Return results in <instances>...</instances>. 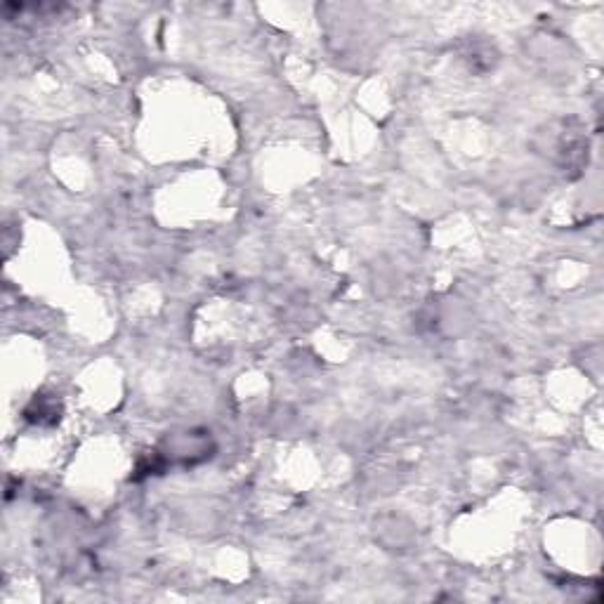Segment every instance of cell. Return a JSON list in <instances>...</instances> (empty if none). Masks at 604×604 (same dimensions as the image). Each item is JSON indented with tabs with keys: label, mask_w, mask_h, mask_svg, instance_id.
I'll return each instance as SVG.
<instances>
[{
	"label": "cell",
	"mask_w": 604,
	"mask_h": 604,
	"mask_svg": "<svg viewBox=\"0 0 604 604\" xmlns=\"http://www.w3.org/2000/svg\"><path fill=\"white\" fill-rule=\"evenodd\" d=\"M59 413H62V409H59L57 399L38 395V397H34V402L26 406L24 416H26V420H29V423L55 425L59 420Z\"/></svg>",
	"instance_id": "obj_2"
},
{
	"label": "cell",
	"mask_w": 604,
	"mask_h": 604,
	"mask_svg": "<svg viewBox=\"0 0 604 604\" xmlns=\"http://www.w3.org/2000/svg\"><path fill=\"white\" fill-rule=\"evenodd\" d=\"M550 159L569 177H579L588 163V140L576 121H562L560 128L548 130L546 147Z\"/></svg>",
	"instance_id": "obj_1"
}]
</instances>
